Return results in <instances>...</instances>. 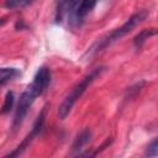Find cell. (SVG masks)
I'll return each instance as SVG.
<instances>
[{
	"label": "cell",
	"mask_w": 158,
	"mask_h": 158,
	"mask_svg": "<svg viewBox=\"0 0 158 158\" xmlns=\"http://www.w3.org/2000/svg\"><path fill=\"white\" fill-rule=\"evenodd\" d=\"M148 11L147 10H139L138 12L133 14L121 27L111 31L110 33H107L106 36L101 37L100 40H98L95 43H93L88 51L85 52V54L83 56V59L84 60H89L91 59L93 57H95L98 53L102 52L105 48H107L110 44H112L114 42L121 40L122 37H125L126 35H128L130 32H132L138 25H141L147 17H148Z\"/></svg>",
	"instance_id": "obj_1"
},
{
	"label": "cell",
	"mask_w": 158,
	"mask_h": 158,
	"mask_svg": "<svg viewBox=\"0 0 158 158\" xmlns=\"http://www.w3.org/2000/svg\"><path fill=\"white\" fill-rule=\"evenodd\" d=\"M105 67H99V68H95L93 72H90L88 75H85L77 85L73 86V89L67 94V96L63 99L62 104L59 105L58 107V115H59V118L64 120L69 112L72 111L73 106L75 105V102L81 98V95L85 93V90L94 83V80L96 78H99L101 75V73L104 72Z\"/></svg>",
	"instance_id": "obj_2"
},
{
	"label": "cell",
	"mask_w": 158,
	"mask_h": 158,
	"mask_svg": "<svg viewBox=\"0 0 158 158\" xmlns=\"http://www.w3.org/2000/svg\"><path fill=\"white\" fill-rule=\"evenodd\" d=\"M99 0H62L58 7V15L62 19L63 14L67 15L68 23L72 26H80L85 16L95 7Z\"/></svg>",
	"instance_id": "obj_3"
},
{
	"label": "cell",
	"mask_w": 158,
	"mask_h": 158,
	"mask_svg": "<svg viewBox=\"0 0 158 158\" xmlns=\"http://www.w3.org/2000/svg\"><path fill=\"white\" fill-rule=\"evenodd\" d=\"M46 116H47V107H43V110L37 116V118H36V121H35V123L32 126L31 132L23 138V141L17 146V148L14 152H11V153L7 154L9 157H16V156H20V154H22L25 152V149L32 143V141L42 132V130L44 127V122H46Z\"/></svg>",
	"instance_id": "obj_4"
},
{
	"label": "cell",
	"mask_w": 158,
	"mask_h": 158,
	"mask_svg": "<svg viewBox=\"0 0 158 158\" xmlns=\"http://www.w3.org/2000/svg\"><path fill=\"white\" fill-rule=\"evenodd\" d=\"M35 99H36V96L31 91H28V90H26V91H23L21 94L20 100H19V104H17V107H16L14 122H12V128L14 130H17L21 126V123L23 122L25 117L27 116L28 110L32 106Z\"/></svg>",
	"instance_id": "obj_5"
},
{
	"label": "cell",
	"mask_w": 158,
	"mask_h": 158,
	"mask_svg": "<svg viewBox=\"0 0 158 158\" xmlns=\"http://www.w3.org/2000/svg\"><path fill=\"white\" fill-rule=\"evenodd\" d=\"M51 78H52V74H51L49 68L41 67L36 72V74L33 77V80H32V83H31V85L28 86L27 90L31 91L36 98L42 95L46 91V89L48 88V85L51 83Z\"/></svg>",
	"instance_id": "obj_6"
},
{
	"label": "cell",
	"mask_w": 158,
	"mask_h": 158,
	"mask_svg": "<svg viewBox=\"0 0 158 158\" xmlns=\"http://www.w3.org/2000/svg\"><path fill=\"white\" fill-rule=\"evenodd\" d=\"M90 138H91V131L89 128L81 130L74 139V143H73V147H72V149L74 152L73 154H79V151L83 149V147L90 141Z\"/></svg>",
	"instance_id": "obj_7"
},
{
	"label": "cell",
	"mask_w": 158,
	"mask_h": 158,
	"mask_svg": "<svg viewBox=\"0 0 158 158\" xmlns=\"http://www.w3.org/2000/svg\"><path fill=\"white\" fill-rule=\"evenodd\" d=\"M156 33H157L156 28H144V30H142L141 32H138V35L133 38V46H135V48L139 49V48L143 46V43H144L148 38H151L152 36H154Z\"/></svg>",
	"instance_id": "obj_8"
},
{
	"label": "cell",
	"mask_w": 158,
	"mask_h": 158,
	"mask_svg": "<svg viewBox=\"0 0 158 158\" xmlns=\"http://www.w3.org/2000/svg\"><path fill=\"white\" fill-rule=\"evenodd\" d=\"M19 75H20V70L17 68H10V67L0 68V85L11 81Z\"/></svg>",
	"instance_id": "obj_9"
},
{
	"label": "cell",
	"mask_w": 158,
	"mask_h": 158,
	"mask_svg": "<svg viewBox=\"0 0 158 158\" xmlns=\"http://www.w3.org/2000/svg\"><path fill=\"white\" fill-rule=\"evenodd\" d=\"M14 102H15V95H14L12 91H9V93L6 94V96H5V101H4V105H2V107H1L0 114H1V115H5V114L10 112V110H11L12 106H14Z\"/></svg>",
	"instance_id": "obj_10"
},
{
	"label": "cell",
	"mask_w": 158,
	"mask_h": 158,
	"mask_svg": "<svg viewBox=\"0 0 158 158\" xmlns=\"http://www.w3.org/2000/svg\"><path fill=\"white\" fill-rule=\"evenodd\" d=\"M32 0H6L5 1V7L6 9H22L27 5H30Z\"/></svg>",
	"instance_id": "obj_11"
},
{
	"label": "cell",
	"mask_w": 158,
	"mask_h": 158,
	"mask_svg": "<svg viewBox=\"0 0 158 158\" xmlns=\"http://www.w3.org/2000/svg\"><path fill=\"white\" fill-rule=\"evenodd\" d=\"M144 154H146L147 157H156V156L158 154V139H157V138H154V139L149 143V146L147 147Z\"/></svg>",
	"instance_id": "obj_12"
},
{
	"label": "cell",
	"mask_w": 158,
	"mask_h": 158,
	"mask_svg": "<svg viewBox=\"0 0 158 158\" xmlns=\"http://www.w3.org/2000/svg\"><path fill=\"white\" fill-rule=\"evenodd\" d=\"M6 17H0V27H2L5 23H6Z\"/></svg>",
	"instance_id": "obj_13"
}]
</instances>
